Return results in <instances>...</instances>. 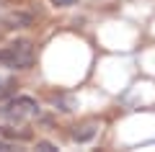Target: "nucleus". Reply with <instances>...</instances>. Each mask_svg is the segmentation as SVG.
<instances>
[{
    "mask_svg": "<svg viewBox=\"0 0 155 152\" xmlns=\"http://www.w3.org/2000/svg\"><path fill=\"white\" fill-rule=\"evenodd\" d=\"M52 3H57V5H75V0H52Z\"/></svg>",
    "mask_w": 155,
    "mask_h": 152,
    "instance_id": "4",
    "label": "nucleus"
},
{
    "mask_svg": "<svg viewBox=\"0 0 155 152\" xmlns=\"http://www.w3.org/2000/svg\"><path fill=\"white\" fill-rule=\"evenodd\" d=\"M36 54H34L31 41H13L8 47H0V65L8 70H26L34 65Z\"/></svg>",
    "mask_w": 155,
    "mask_h": 152,
    "instance_id": "1",
    "label": "nucleus"
},
{
    "mask_svg": "<svg viewBox=\"0 0 155 152\" xmlns=\"http://www.w3.org/2000/svg\"><path fill=\"white\" fill-rule=\"evenodd\" d=\"M96 134H98V121L96 119H88V121H83V124H78L72 129V139L75 142H91Z\"/></svg>",
    "mask_w": 155,
    "mask_h": 152,
    "instance_id": "3",
    "label": "nucleus"
},
{
    "mask_svg": "<svg viewBox=\"0 0 155 152\" xmlns=\"http://www.w3.org/2000/svg\"><path fill=\"white\" fill-rule=\"evenodd\" d=\"M0 116L5 121H11V124H26V121H31V119L39 116V106H36L34 98L21 95V98H13L11 103L0 111Z\"/></svg>",
    "mask_w": 155,
    "mask_h": 152,
    "instance_id": "2",
    "label": "nucleus"
}]
</instances>
